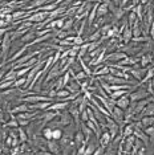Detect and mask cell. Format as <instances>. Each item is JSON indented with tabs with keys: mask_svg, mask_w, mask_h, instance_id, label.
I'll use <instances>...</instances> for the list:
<instances>
[{
	"mask_svg": "<svg viewBox=\"0 0 154 155\" xmlns=\"http://www.w3.org/2000/svg\"><path fill=\"white\" fill-rule=\"evenodd\" d=\"M150 96L146 86H142V84H139L133 89L132 91H129V97H130V101H139L143 100V98H148Z\"/></svg>",
	"mask_w": 154,
	"mask_h": 155,
	"instance_id": "1",
	"label": "cell"
},
{
	"mask_svg": "<svg viewBox=\"0 0 154 155\" xmlns=\"http://www.w3.org/2000/svg\"><path fill=\"white\" fill-rule=\"evenodd\" d=\"M126 53L125 52H121V51H114V52H109V53H106L105 56V60L104 62L105 64H112V62H118L120 60L125 58L126 57Z\"/></svg>",
	"mask_w": 154,
	"mask_h": 155,
	"instance_id": "2",
	"label": "cell"
},
{
	"mask_svg": "<svg viewBox=\"0 0 154 155\" xmlns=\"http://www.w3.org/2000/svg\"><path fill=\"white\" fill-rule=\"evenodd\" d=\"M48 16H49V12H45V11H37V9H35V11H33L32 13H31L29 16L27 17V20L32 21L33 24H37V23H43Z\"/></svg>",
	"mask_w": 154,
	"mask_h": 155,
	"instance_id": "3",
	"label": "cell"
},
{
	"mask_svg": "<svg viewBox=\"0 0 154 155\" xmlns=\"http://www.w3.org/2000/svg\"><path fill=\"white\" fill-rule=\"evenodd\" d=\"M108 73H110V68L105 64V62H102V64H99L96 68L92 70V76H94V77H101V76L108 74Z\"/></svg>",
	"mask_w": 154,
	"mask_h": 155,
	"instance_id": "4",
	"label": "cell"
},
{
	"mask_svg": "<svg viewBox=\"0 0 154 155\" xmlns=\"http://www.w3.org/2000/svg\"><path fill=\"white\" fill-rule=\"evenodd\" d=\"M112 139H113V138H112V135L109 134V131H108L106 129H104L102 133H101V135H100V138H99V144H100V146H102L104 149H106V147L110 144Z\"/></svg>",
	"mask_w": 154,
	"mask_h": 155,
	"instance_id": "5",
	"label": "cell"
},
{
	"mask_svg": "<svg viewBox=\"0 0 154 155\" xmlns=\"http://www.w3.org/2000/svg\"><path fill=\"white\" fill-rule=\"evenodd\" d=\"M59 119H60L61 126H64V127H65V126H68V125H73V123H75L72 114L69 111H65V110L61 111V114H60V117H59Z\"/></svg>",
	"mask_w": 154,
	"mask_h": 155,
	"instance_id": "6",
	"label": "cell"
},
{
	"mask_svg": "<svg viewBox=\"0 0 154 155\" xmlns=\"http://www.w3.org/2000/svg\"><path fill=\"white\" fill-rule=\"evenodd\" d=\"M134 137L136 138H138V139H141L143 144H145V147H148L149 144H150V139H149V135L146 134L145 131H143V129H138V127H136L134 129Z\"/></svg>",
	"mask_w": 154,
	"mask_h": 155,
	"instance_id": "7",
	"label": "cell"
},
{
	"mask_svg": "<svg viewBox=\"0 0 154 155\" xmlns=\"http://www.w3.org/2000/svg\"><path fill=\"white\" fill-rule=\"evenodd\" d=\"M139 65L141 66H150V65H154V58H153V54L146 52L139 56Z\"/></svg>",
	"mask_w": 154,
	"mask_h": 155,
	"instance_id": "8",
	"label": "cell"
},
{
	"mask_svg": "<svg viewBox=\"0 0 154 155\" xmlns=\"http://www.w3.org/2000/svg\"><path fill=\"white\" fill-rule=\"evenodd\" d=\"M65 89L69 93H77V91H81V81L79 80H71V82L66 84Z\"/></svg>",
	"mask_w": 154,
	"mask_h": 155,
	"instance_id": "9",
	"label": "cell"
},
{
	"mask_svg": "<svg viewBox=\"0 0 154 155\" xmlns=\"http://www.w3.org/2000/svg\"><path fill=\"white\" fill-rule=\"evenodd\" d=\"M47 149L49 150L51 154H59V153H61L60 143H59V140H55V139L47 140Z\"/></svg>",
	"mask_w": 154,
	"mask_h": 155,
	"instance_id": "10",
	"label": "cell"
},
{
	"mask_svg": "<svg viewBox=\"0 0 154 155\" xmlns=\"http://www.w3.org/2000/svg\"><path fill=\"white\" fill-rule=\"evenodd\" d=\"M35 38H36V32H35L33 29H29L28 32H25L22 36V38H20V43H22L23 45H28L32 40H35Z\"/></svg>",
	"mask_w": 154,
	"mask_h": 155,
	"instance_id": "11",
	"label": "cell"
},
{
	"mask_svg": "<svg viewBox=\"0 0 154 155\" xmlns=\"http://www.w3.org/2000/svg\"><path fill=\"white\" fill-rule=\"evenodd\" d=\"M129 104H130V97H129V93L124 94L122 97H120L117 100V102H116V105H117L118 107H121L122 110H125V109H128Z\"/></svg>",
	"mask_w": 154,
	"mask_h": 155,
	"instance_id": "12",
	"label": "cell"
},
{
	"mask_svg": "<svg viewBox=\"0 0 154 155\" xmlns=\"http://www.w3.org/2000/svg\"><path fill=\"white\" fill-rule=\"evenodd\" d=\"M96 7H97V11H96L97 17L106 16L109 13V7H108V4H105V3H97Z\"/></svg>",
	"mask_w": 154,
	"mask_h": 155,
	"instance_id": "13",
	"label": "cell"
},
{
	"mask_svg": "<svg viewBox=\"0 0 154 155\" xmlns=\"http://www.w3.org/2000/svg\"><path fill=\"white\" fill-rule=\"evenodd\" d=\"M80 130H81L82 134H84V135H85V140H86V142H89L90 138H92V135L94 134V131H93V130L89 127L88 125H86L85 122H81V126H80Z\"/></svg>",
	"mask_w": 154,
	"mask_h": 155,
	"instance_id": "14",
	"label": "cell"
},
{
	"mask_svg": "<svg viewBox=\"0 0 154 155\" xmlns=\"http://www.w3.org/2000/svg\"><path fill=\"white\" fill-rule=\"evenodd\" d=\"M27 110H29V109H28V105L25 102H23V104H19V105H16V106H13L12 109H9V114L16 115V114H19V113H24Z\"/></svg>",
	"mask_w": 154,
	"mask_h": 155,
	"instance_id": "15",
	"label": "cell"
},
{
	"mask_svg": "<svg viewBox=\"0 0 154 155\" xmlns=\"http://www.w3.org/2000/svg\"><path fill=\"white\" fill-rule=\"evenodd\" d=\"M73 140H75L76 147L81 146V144H82L84 142H86V140H85V135H84V134H82L81 130H76L75 135H73Z\"/></svg>",
	"mask_w": 154,
	"mask_h": 155,
	"instance_id": "16",
	"label": "cell"
},
{
	"mask_svg": "<svg viewBox=\"0 0 154 155\" xmlns=\"http://www.w3.org/2000/svg\"><path fill=\"white\" fill-rule=\"evenodd\" d=\"M96 4H97V3H96ZM96 4H94L93 8L90 9V12H89V15H88V19H86V23H88V28H89V29L92 28V25L94 24V20L97 19V13H96L97 7H96Z\"/></svg>",
	"mask_w": 154,
	"mask_h": 155,
	"instance_id": "17",
	"label": "cell"
},
{
	"mask_svg": "<svg viewBox=\"0 0 154 155\" xmlns=\"http://www.w3.org/2000/svg\"><path fill=\"white\" fill-rule=\"evenodd\" d=\"M122 35V43L124 44H129L133 38V33H132V28L130 27H126L124 29V32L121 33Z\"/></svg>",
	"mask_w": 154,
	"mask_h": 155,
	"instance_id": "18",
	"label": "cell"
},
{
	"mask_svg": "<svg viewBox=\"0 0 154 155\" xmlns=\"http://www.w3.org/2000/svg\"><path fill=\"white\" fill-rule=\"evenodd\" d=\"M142 127H148V126H153L154 125V115H143L141 119Z\"/></svg>",
	"mask_w": 154,
	"mask_h": 155,
	"instance_id": "19",
	"label": "cell"
},
{
	"mask_svg": "<svg viewBox=\"0 0 154 155\" xmlns=\"http://www.w3.org/2000/svg\"><path fill=\"white\" fill-rule=\"evenodd\" d=\"M112 15H113L114 20H117V21H120V20L124 19V16L126 15V13H125V11H124V8H122V7H117V8L114 9V12L112 13Z\"/></svg>",
	"mask_w": 154,
	"mask_h": 155,
	"instance_id": "20",
	"label": "cell"
},
{
	"mask_svg": "<svg viewBox=\"0 0 154 155\" xmlns=\"http://www.w3.org/2000/svg\"><path fill=\"white\" fill-rule=\"evenodd\" d=\"M101 32H100V28L99 29H94L93 32H90L89 33V36H88V38H85L86 41H99V40H101Z\"/></svg>",
	"mask_w": 154,
	"mask_h": 155,
	"instance_id": "21",
	"label": "cell"
},
{
	"mask_svg": "<svg viewBox=\"0 0 154 155\" xmlns=\"http://www.w3.org/2000/svg\"><path fill=\"white\" fill-rule=\"evenodd\" d=\"M141 113H142L143 115H154V102H150L149 101Z\"/></svg>",
	"mask_w": 154,
	"mask_h": 155,
	"instance_id": "22",
	"label": "cell"
},
{
	"mask_svg": "<svg viewBox=\"0 0 154 155\" xmlns=\"http://www.w3.org/2000/svg\"><path fill=\"white\" fill-rule=\"evenodd\" d=\"M25 84H27V77H17V78L13 81V86L15 87H23V89H25Z\"/></svg>",
	"mask_w": 154,
	"mask_h": 155,
	"instance_id": "23",
	"label": "cell"
},
{
	"mask_svg": "<svg viewBox=\"0 0 154 155\" xmlns=\"http://www.w3.org/2000/svg\"><path fill=\"white\" fill-rule=\"evenodd\" d=\"M25 33V32H23V31H19V29H13V31H9V36H11V40H12V43L13 41H17V40H20L22 38V36Z\"/></svg>",
	"mask_w": 154,
	"mask_h": 155,
	"instance_id": "24",
	"label": "cell"
},
{
	"mask_svg": "<svg viewBox=\"0 0 154 155\" xmlns=\"http://www.w3.org/2000/svg\"><path fill=\"white\" fill-rule=\"evenodd\" d=\"M129 89H121V90H113L110 93V96L109 97H112V98H114V100H118L120 97H122L124 94H126V93H129Z\"/></svg>",
	"mask_w": 154,
	"mask_h": 155,
	"instance_id": "25",
	"label": "cell"
},
{
	"mask_svg": "<svg viewBox=\"0 0 154 155\" xmlns=\"http://www.w3.org/2000/svg\"><path fill=\"white\" fill-rule=\"evenodd\" d=\"M128 17H126V21H128V25L129 27H133V24H134L136 21H137V15H136V12L134 11H130V12H128L126 13Z\"/></svg>",
	"mask_w": 154,
	"mask_h": 155,
	"instance_id": "26",
	"label": "cell"
},
{
	"mask_svg": "<svg viewBox=\"0 0 154 155\" xmlns=\"http://www.w3.org/2000/svg\"><path fill=\"white\" fill-rule=\"evenodd\" d=\"M73 25H75V17H66V19H65V23H64V27H62V29L72 31V29H73Z\"/></svg>",
	"mask_w": 154,
	"mask_h": 155,
	"instance_id": "27",
	"label": "cell"
},
{
	"mask_svg": "<svg viewBox=\"0 0 154 155\" xmlns=\"http://www.w3.org/2000/svg\"><path fill=\"white\" fill-rule=\"evenodd\" d=\"M62 134H64V131L61 130V127H55L53 130H52V139L55 140H60Z\"/></svg>",
	"mask_w": 154,
	"mask_h": 155,
	"instance_id": "28",
	"label": "cell"
},
{
	"mask_svg": "<svg viewBox=\"0 0 154 155\" xmlns=\"http://www.w3.org/2000/svg\"><path fill=\"white\" fill-rule=\"evenodd\" d=\"M19 139L20 142H28V134L25 131V127H22V126H19Z\"/></svg>",
	"mask_w": 154,
	"mask_h": 155,
	"instance_id": "29",
	"label": "cell"
},
{
	"mask_svg": "<svg viewBox=\"0 0 154 155\" xmlns=\"http://www.w3.org/2000/svg\"><path fill=\"white\" fill-rule=\"evenodd\" d=\"M79 61H80V65H81V69L86 73V74H88V77L92 76V69H90V66H89L88 64H86V62L84 61L82 58H79Z\"/></svg>",
	"mask_w": 154,
	"mask_h": 155,
	"instance_id": "30",
	"label": "cell"
},
{
	"mask_svg": "<svg viewBox=\"0 0 154 155\" xmlns=\"http://www.w3.org/2000/svg\"><path fill=\"white\" fill-rule=\"evenodd\" d=\"M52 129L51 126H45V127L43 129V131H41V134H43V137L47 140H49V139H52Z\"/></svg>",
	"mask_w": 154,
	"mask_h": 155,
	"instance_id": "31",
	"label": "cell"
},
{
	"mask_svg": "<svg viewBox=\"0 0 154 155\" xmlns=\"http://www.w3.org/2000/svg\"><path fill=\"white\" fill-rule=\"evenodd\" d=\"M13 86V81L12 80H2L0 81V90H4L8 89V87Z\"/></svg>",
	"mask_w": 154,
	"mask_h": 155,
	"instance_id": "32",
	"label": "cell"
},
{
	"mask_svg": "<svg viewBox=\"0 0 154 155\" xmlns=\"http://www.w3.org/2000/svg\"><path fill=\"white\" fill-rule=\"evenodd\" d=\"M108 130V131H109V134H110V135H112V138H114V137L116 135H117V134L118 133H120V125H118V123H116V125H113V126H112V127H109V129H106Z\"/></svg>",
	"mask_w": 154,
	"mask_h": 155,
	"instance_id": "33",
	"label": "cell"
},
{
	"mask_svg": "<svg viewBox=\"0 0 154 155\" xmlns=\"http://www.w3.org/2000/svg\"><path fill=\"white\" fill-rule=\"evenodd\" d=\"M85 78H88V74H86L85 72L81 69V70H79V72L76 73L75 76H72V80H79V81H82V80H85Z\"/></svg>",
	"mask_w": 154,
	"mask_h": 155,
	"instance_id": "34",
	"label": "cell"
},
{
	"mask_svg": "<svg viewBox=\"0 0 154 155\" xmlns=\"http://www.w3.org/2000/svg\"><path fill=\"white\" fill-rule=\"evenodd\" d=\"M96 143H93V142H86V149H85V155H90V154H93L94 153V150H96Z\"/></svg>",
	"mask_w": 154,
	"mask_h": 155,
	"instance_id": "35",
	"label": "cell"
},
{
	"mask_svg": "<svg viewBox=\"0 0 154 155\" xmlns=\"http://www.w3.org/2000/svg\"><path fill=\"white\" fill-rule=\"evenodd\" d=\"M99 81H100V85H101V87L104 89V91H105L106 94H109V96H110V93H112L110 84H108L106 81H102V80H100V78H99Z\"/></svg>",
	"mask_w": 154,
	"mask_h": 155,
	"instance_id": "36",
	"label": "cell"
},
{
	"mask_svg": "<svg viewBox=\"0 0 154 155\" xmlns=\"http://www.w3.org/2000/svg\"><path fill=\"white\" fill-rule=\"evenodd\" d=\"M79 51H80L79 45H72V47L69 48V56H71V57H77V56H79Z\"/></svg>",
	"mask_w": 154,
	"mask_h": 155,
	"instance_id": "37",
	"label": "cell"
},
{
	"mask_svg": "<svg viewBox=\"0 0 154 155\" xmlns=\"http://www.w3.org/2000/svg\"><path fill=\"white\" fill-rule=\"evenodd\" d=\"M69 91L65 89V87H62V89L60 90H57V94H56V98H65V97H68L69 96Z\"/></svg>",
	"mask_w": 154,
	"mask_h": 155,
	"instance_id": "38",
	"label": "cell"
},
{
	"mask_svg": "<svg viewBox=\"0 0 154 155\" xmlns=\"http://www.w3.org/2000/svg\"><path fill=\"white\" fill-rule=\"evenodd\" d=\"M88 105H89V100H88V98H85V97H84V100L81 101V104H80L79 106H77V107H79V110H80V113L84 111V110H86V107H88Z\"/></svg>",
	"mask_w": 154,
	"mask_h": 155,
	"instance_id": "39",
	"label": "cell"
},
{
	"mask_svg": "<svg viewBox=\"0 0 154 155\" xmlns=\"http://www.w3.org/2000/svg\"><path fill=\"white\" fill-rule=\"evenodd\" d=\"M85 38H84L82 36H79V35H76V36H75V40H73V45H79V47H80V45H82L84 43H85Z\"/></svg>",
	"mask_w": 154,
	"mask_h": 155,
	"instance_id": "40",
	"label": "cell"
},
{
	"mask_svg": "<svg viewBox=\"0 0 154 155\" xmlns=\"http://www.w3.org/2000/svg\"><path fill=\"white\" fill-rule=\"evenodd\" d=\"M55 23H56V28H57V29H61V28L64 27L65 17H57V19H55Z\"/></svg>",
	"mask_w": 154,
	"mask_h": 155,
	"instance_id": "41",
	"label": "cell"
},
{
	"mask_svg": "<svg viewBox=\"0 0 154 155\" xmlns=\"http://www.w3.org/2000/svg\"><path fill=\"white\" fill-rule=\"evenodd\" d=\"M80 119H81V122H88V121H89L88 110H84V111L80 113Z\"/></svg>",
	"mask_w": 154,
	"mask_h": 155,
	"instance_id": "42",
	"label": "cell"
},
{
	"mask_svg": "<svg viewBox=\"0 0 154 155\" xmlns=\"http://www.w3.org/2000/svg\"><path fill=\"white\" fill-rule=\"evenodd\" d=\"M19 121V126H22V127H25V126H28L31 122H32V119H25V118H20L17 119Z\"/></svg>",
	"mask_w": 154,
	"mask_h": 155,
	"instance_id": "43",
	"label": "cell"
},
{
	"mask_svg": "<svg viewBox=\"0 0 154 155\" xmlns=\"http://www.w3.org/2000/svg\"><path fill=\"white\" fill-rule=\"evenodd\" d=\"M85 149H86V142H84L81 146L77 147V154H85Z\"/></svg>",
	"mask_w": 154,
	"mask_h": 155,
	"instance_id": "44",
	"label": "cell"
},
{
	"mask_svg": "<svg viewBox=\"0 0 154 155\" xmlns=\"http://www.w3.org/2000/svg\"><path fill=\"white\" fill-rule=\"evenodd\" d=\"M93 154H94V155H101V154H105V149H104L102 146H97Z\"/></svg>",
	"mask_w": 154,
	"mask_h": 155,
	"instance_id": "45",
	"label": "cell"
},
{
	"mask_svg": "<svg viewBox=\"0 0 154 155\" xmlns=\"http://www.w3.org/2000/svg\"><path fill=\"white\" fill-rule=\"evenodd\" d=\"M60 53L61 52H55L53 53V64H59L60 62Z\"/></svg>",
	"mask_w": 154,
	"mask_h": 155,
	"instance_id": "46",
	"label": "cell"
},
{
	"mask_svg": "<svg viewBox=\"0 0 154 155\" xmlns=\"http://www.w3.org/2000/svg\"><path fill=\"white\" fill-rule=\"evenodd\" d=\"M12 140H13V138H12V137H11V135H9V134H8V137H7V138H5L4 143H5V144H7V146H8V147H11V146H12Z\"/></svg>",
	"mask_w": 154,
	"mask_h": 155,
	"instance_id": "47",
	"label": "cell"
},
{
	"mask_svg": "<svg viewBox=\"0 0 154 155\" xmlns=\"http://www.w3.org/2000/svg\"><path fill=\"white\" fill-rule=\"evenodd\" d=\"M149 36L150 37H154V17H153V21L150 23V31H149Z\"/></svg>",
	"mask_w": 154,
	"mask_h": 155,
	"instance_id": "48",
	"label": "cell"
},
{
	"mask_svg": "<svg viewBox=\"0 0 154 155\" xmlns=\"http://www.w3.org/2000/svg\"><path fill=\"white\" fill-rule=\"evenodd\" d=\"M9 153H11V154H22V153H20V146L11 147V150H9Z\"/></svg>",
	"mask_w": 154,
	"mask_h": 155,
	"instance_id": "49",
	"label": "cell"
},
{
	"mask_svg": "<svg viewBox=\"0 0 154 155\" xmlns=\"http://www.w3.org/2000/svg\"><path fill=\"white\" fill-rule=\"evenodd\" d=\"M8 31H11V28L9 27H5V28H0V37H3L4 35L8 32Z\"/></svg>",
	"mask_w": 154,
	"mask_h": 155,
	"instance_id": "50",
	"label": "cell"
},
{
	"mask_svg": "<svg viewBox=\"0 0 154 155\" xmlns=\"http://www.w3.org/2000/svg\"><path fill=\"white\" fill-rule=\"evenodd\" d=\"M9 25H11V24H8L4 19H2V17H0V28H5V27H9Z\"/></svg>",
	"mask_w": 154,
	"mask_h": 155,
	"instance_id": "51",
	"label": "cell"
},
{
	"mask_svg": "<svg viewBox=\"0 0 154 155\" xmlns=\"http://www.w3.org/2000/svg\"><path fill=\"white\" fill-rule=\"evenodd\" d=\"M5 73H7V70L4 69V66H2V68H0V81L3 80V77L5 76Z\"/></svg>",
	"mask_w": 154,
	"mask_h": 155,
	"instance_id": "52",
	"label": "cell"
},
{
	"mask_svg": "<svg viewBox=\"0 0 154 155\" xmlns=\"http://www.w3.org/2000/svg\"><path fill=\"white\" fill-rule=\"evenodd\" d=\"M139 3H141L142 5H148V4H150L149 0H139Z\"/></svg>",
	"mask_w": 154,
	"mask_h": 155,
	"instance_id": "53",
	"label": "cell"
},
{
	"mask_svg": "<svg viewBox=\"0 0 154 155\" xmlns=\"http://www.w3.org/2000/svg\"><path fill=\"white\" fill-rule=\"evenodd\" d=\"M149 3H150V4H153V3H154V0H149Z\"/></svg>",
	"mask_w": 154,
	"mask_h": 155,
	"instance_id": "54",
	"label": "cell"
},
{
	"mask_svg": "<svg viewBox=\"0 0 154 155\" xmlns=\"http://www.w3.org/2000/svg\"><path fill=\"white\" fill-rule=\"evenodd\" d=\"M3 111V107H0V113H2Z\"/></svg>",
	"mask_w": 154,
	"mask_h": 155,
	"instance_id": "55",
	"label": "cell"
},
{
	"mask_svg": "<svg viewBox=\"0 0 154 155\" xmlns=\"http://www.w3.org/2000/svg\"><path fill=\"white\" fill-rule=\"evenodd\" d=\"M48 2H56V0H48Z\"/></svg>",
	"mask_w": 154,
	"mask_h": 155,
	"instance_id": "56",
	"label": "cell"
},
{
	"mask_svg": "<svg viewBox=\"0 0 154 155\" xmlns=\"http://www.w3.org/2000/svg\"><path fill=\"white\" fill-rule=\"evenodd\" d=\"M2 2H8V0H2Z\"/></svg>",
	"mask_w": 154,
	"mask_h": 155,
	"instance_id": "57",
	"label": "cell"
}]
</instances>
